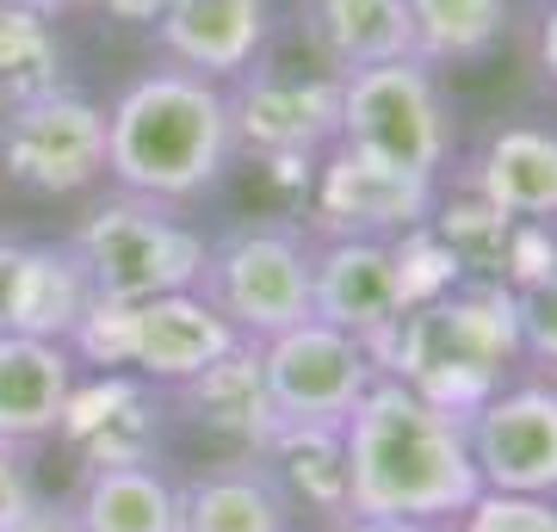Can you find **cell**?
I'll return each instance as SVG.
<instances>
[{"instance_id":"obj_21","label":"cell","mask_w":557,"mask_h":532,"mask_svg":"<svg viewBox=\"0 0 557 532\" xmlns=\"http://www.w3.org/2000/svg\"><path fill=\"white\" fill-rule=\"evenodd\" d=\"M304 38L329 75L416 57V32H409L403 0H304Z\"/></svg>"},{"instance_id":"obj_17","label":"cell","mask_w":557,"mask_h":532,"mask_svg":"<svg viewBox=\"0 0 557 532\" xmlns=\"http://www.w3.org/2000/svg\"><path fill=\"white\" fill-rule=\"evenodd\" d=\"M168 409H180L199 434H218L236 453H260L267 434L278 428V409L267 396V372H260V347L236 341L223 359H211L199 378H186L168 391Z\"/></svg>"},{"instance_id":"obj_18","label":"cell","mask_w":557,"mask_h":532,"mask_svg":"<svg viewBox=\"0 0 557 532\" xmlns=\"http://www.w3.org/2000/svg\"><path fill=\"white\" fill-rule=\"evenodd\" d=\"M81 359L69 341H38V335H0V446H38L57 440L62 403L75 391Z\"/></svg>"},{"instance_id":"obj_34","label":"cell","mask_w":557,"mask_h":532,"mask_svg":"<svg viewBox=\"0 0 557 532\" xmlns=\"http://www.w3.org/2000/svg\"><path fill=\"white\" fill-rule=\"evenodd\" d=\"M539 69L557 87V0H545V13H539Z\"/></svg>"},{"instance_id":"obj_30","label":"cell","mask_w":557,"mask_h":532,"mask_svg":"<svg viewBox=\"0 0 557 532\" xmlns=\"http://www.w3.org/2000/svg\"><path fill=\"white\" fill-rule=\"evenodd\" d=\"M38 477L25 465V446H0V532L13 527L25 508H38Z\"/></svg>"},{"instance_id":"obj_25","label":"cell","mask_w":557,"mask_h":532,"mask_svg":"<svg viewBox=\"0 0 557 532\" xmlns=\"http://www.w3.org/2000/svg\"><path fill=\"white\" fill-rule=\"evenodd\" d=\"M57 87H69V50L57 20L0 0V106L57 94Z\"/></svg>"},{"instance_id":"obj_28","label":"cell","mask_w":557,"mask_h":532,"mask_svg":"<svg viewBox=\"0 0 557 532\" xmlns=\"http://www.w3.org/2000/svg\"><path fill=\"white\" fill-rule=\"evenodd\" d=\"M515 335H520V359L557 372V273L515 285Z\"/></svg>"},{"instance_id":"obj_22","label":"cell","mask_w":557,"mask_h":532,"mask_svg":"<svg viewBox=\"0 0 557 532\" xmlns=\"http://www.w3.org/2000/svg\"><path fill=\"white\" fill-rule=\"evenodd\" d=\"M69 514L81 532H180V483L161 465L81 471Z\"/></svg>"},{"instance_id":"obj_6","label":"cell","mask_w":557,"mask_h":532,"mask_svg":"<svg viewBox=\"0 0 557 532\" xmlns=\"http://www.w3.org/2000/svg\"><path fill=\"white\" fill-rule=\"evenodd\" d=\"M341 143L391 161L403 174L446 180L453 112L440 94V69H428L421 57H397L341 75Z\"/></svg>"},{"instance_id":"obj_1","label":"cell","mask_w":557,"mask_h":532,"mask_svg":"<svg viewBox=\"0 0 557 532\" xmlns=\"http://www.w3.org/2000/svg\"><path fill=\"white\" fill-rule=\"evenodd\" d=\"M347 446V508L372 520H458L483 490L465 415L416 396L397 378H379L341 421Z\"/></svg>"},{"instance_id":"obj_12","label":"cell","mask_w":557,"mask_h":532,"mask_svg":"<svg viewBox=\"0 0 557 532\" xmlns=\"http://www.w3.org/2000/svg\"><path fill=\"white\" fill-rule=\"evenodd\" d=\"M168 391L137 372H81L62 403L57 440L81 458V471L106 465H156L168 440Z\"/></svg>"},{"instance_id":"obj_27","label":"cell","mask_w":557,"mask_h":532,"mask_svg":"<svg viewBox=\"0 0 557 532\" xmlns=\"http://www.w3.org/2000/svg\"><path fill=\"white\" fill-rule=\"evenodd\" d=\"M458 532H557V502L552 495H502L478 490L471 508L453 520Z\"/></svg>"},{"instance_id":"obj_13","label":"cell","mask_w":557,"mask_h":532,"mask_svg":"<svg viewBox=\"0 0 557 532\" xmlns=\"http://www.w3.org/2000/svg\"><path fill=\"white\" fill-rule=\"evenodd\" d=\"M310 316L372 347L403 316V285H397L391 242L310 236Z\"/></svg>"},{"instance_id":"obj_14","label":"cell","mask_w":557,"mask_h":532,"mask_svg":"<svg viewBox=\"0 0 557 532\" xmlns=\"http://www.w3.org/2000/svg\"><path fill=\"white\" fill-rule=\"evenodd\" d=\"M94 304L69 242H7L0 236V335L69 341Z\"/></svg>"},{"instance_id":"obj_16","label":"cell","mask_w":557,"mask_h":532,"mask_svg":"<svg viewBox=\"0 0 557 532\" xmlns=\"http://www.w3.org/2000/svg\"><path fill=\"white\" fill-rule=\"evenodd\" d=\"M458 186L490 198L502 218L557 230V131L552 124H496L478 156L465 161Z\"/></svg>"},{"instance_id":"obj_20","label":"cell","mask_w":557,"mask_h":532,"mask_svg":"<svg viewBox=\"0 0 557 532\" xmlns=\"http://www.w3.org/2000/svg\"><path fill=\"white\" fill-rule=\"evenodd\" d=\"M180 532H298V514L255 453H236L180 483Z\"/></svg>"},{"instance_id":"obj_35","label":"cell","mask_w":557,"mask_h":532,"mask_svg":"<svg viewBox=\"0 0 557 532\" xmlns=\"http://www.w3.org/2000/svg\"><path fill=\"white\" fill-rule=\"evenodd\" d=\"M7 7H32L44 20H57V13H75V7H94V0H7Z\"/></svg>"},{"instance_id":"obj_32","label":"cell","mask_w":557,"mask_h":532,"mask_svg":"<svg viewBox=\"0 0 557 532\" xmlns=\"http://www.w3.org/2000/svg\"><path fill=\"white\" fill-rule=\"evenodd\" d=\"M94 7H106V13H112L119 25H149V32H156L161 13H168L174 0H94Z\"/></svg>"},{"instance_id":"obj_11","label":"cell","mask_w":557,"mask_h":532,"mask_svg":"<svg viewBox=\"0 0 557 532\" xmlns=\"http://www.w3.org/2000/svg\"><path fill=\"white\" fill-rule=\"evenodd\" d=\"M260 372H267L278 421H335L341 428L359 396L379 384V359L366 341L304 316L298 329L260 341Z\"/></svg>"},{"instance_id":"obj_2","label":"cell","mask_w":557,"mask_h":532,"mask_svg":"<svg viewBox=\"0 0 557 532\" xmlns=\"http://www.w3.org/2000/svg\"><path fill=\"white\" fill-rule=\"evenodd\" d=\"M230 94L193 69H143L106 106V180L156 205H193L230 174Z\"/></svg>"},{"instance_id":"obj_19","label":"cell","mask_w":557,"mask_h":532,"mask_svg":"<svg viewBox=\"0 0 557 532\" xmlns=\"http://www.w3.org/2000/svg\"><path fill=\"white\" fill-rule=\"evenodd\" d=\"M255 458L267 465V477L278 483L298 520L341 527L354 514L347 508V446H341L335 421H278Z\"/></svg>"},{"instance_id":"obj_4","label":"cell","mask_w":557,"mask_h":532,"mask_svg":"<svg viewBox=\"0 0 557 532\" xmlns=\"http://www.w3.org/2000/svg\"><path fill=\"white\" fill-rule=\"evenodd\" d=\"M69 248H75L94 297H112V304L193 292L205 267V236L180 218V205H156V198L119 193V186L81 218Z\"/></svg>"},{"instance_id":"obj_15","label":"cell","mask_w":557,"mask_h":532,"mask_svg":"<svg viewBox=\"0 0 557 532\" xmlns=\"http://www.w3.org/2000/svg\"><path fill=\"white\" fill-rule=\"evenodd\" d=\"M161 57L174 69L230 87L236 75H248L267 44H273V0H174L156 25Z\"/></svg>"},{"instance_id":"obj_33","label":"cell","mask_w":557,"mask_h":532,"mask_svg":"<svg viewBox=\"0 0 557 532\" xmlns=\"http://www.w3.org/2000/svg\"><path fill=\"white\" fill-rule=\"evenodd\" d=\"M329 532H440L434 520H372V514H347L341 527Z\"/></svg>"},{"instance_id":"obj_31","label":"cell","mask_w":557,"mask_h":532,"mask_svg":"<svg viewBox=\"0 0 557 532\" xmlns=\"http://www.w3.org/2000/svg\"><path fill=\"white\" fill-rule=\"evenodd\" d=\"M7 532H81V527H75V514H69V508H57V502H38V508H25Z\"/></svg>"},{"instance_id":"obj_24","label":"cell","mask_w":557,"mask_h":532,"mask_svg":"<svg viewBox=\"0 0 557 532\" xmlns=\"http://www.w3.org/2000/svg\"><path fill=\"white\" fill-rule=\"evenodd\" d=\"M428 230H434L440 248L453 255L458 279H496V285H502V267H508V242H515V218H502L490 198H478L471 186H453V193L440 186Z\"/></svg>"},{"instance_id":"obj_5","label":"cell","mask_w":557,"mask_h":532,"mask_svg":"<svg viewBox=\"0 0 557 532\" xmlns=\"http://www.w3.org/2000/svg\"><path fill=\"white\" fill-rule=\"evenodd\" d=\"M193 292L236 329V341H273L310 316V230L298 223H242L205 242Z\"/></svg>"},{"instance_id":"obj_9","label":"cell","mask_w":557,"mask_h":532,"mask_svg":"<svg viewBox=\"0 0 557 532\" xmlns=\"http://www.w3.org/2000/svg\"><path fill=\"white\" fill-rule=\"evenodd\" d=\"M440 180L403 174L379 156H359L347 143L322 149V161L310 168V236H372L397 242L403 230H421L434 218Z\"/></svg>"},{"instance_id":"obj_10","label":"cell","mask_w":557,"mask_h":532,"mask_svg":"<svg viewBox=\"0 0 557 532\" xmlns=\"http://www.w3.org/2000/svg\"><path fill=\"white\" fill-rule=\"evenodd\" d=\"M465 446L483 490L557 502V378H508L465 415Z\"/></svg>"},{"instance_id":"obj_29","label":"cell","mask_w":557,"mask_h":532,"mask_svg":"<svg viewBox=\"0 0 557 532\" xmlns=\"http://www.w3.org/2000/svg\"><path fill=\"white\" fill-rule=\"evenodd\" d=\"M557 273V230L552 223H515V242H508V267H502V285H533V279Z\"/></svg>"},{"instance_id":"obj_26","label":"cell","mask_w":557,"mask_h":532,"mask_svg":"<svg viewBox=\"0 0 557 532\" xmlns=\"http://www.w3.org/2000/svg\"><path fill=\"white\" fill-rule=\"evenodd\" d=\"M391 260H397V285H403V310L409 304H428V297L453 292L458 285V267L453 255L440 248V236L421 223V230H403L397 242H391Z\"/></svg>"},{"instance_id":"obj_8","label":"cell","mask_w":557,"mask_h":532,"mask_svg":"<svg viewBox=\"0 0 557 532\" xmlns=\"http://www.w3.org/2000/svg\"><path fill=\"white\" fill-rule=\"evenodd\" d=\"M0 174L32 198L87 193L106 180V106L75 87L0 106Z\"/></svg>"},{"instance_id":"obj_23","label":"cell","mask_w":557,"mask_h":532,"mask_svg":"<svg viewBox=\"0 0 557 532\" xmlns=\"http://www.w3.org/2000/svg\"><path fill=\"white\" fill-rule=\"evenodd\" d=\"M403 7L416 32V57L428 69L483 62L515 32V0H403Z\"/></svg>"},{"instance_id":"obj_7","label":"cell","mask_w":557,"mask_h":532,"mask_svg":"<svg viewBox=\"0 0 557 532\" xmlns=\"http://www.w3.org/2000/svg\"><path fill=\"white\" fill-rule=\"evenodd\" d=\"M223 94H230L236 156H255L278 174H298L304 186H310V168L322 161V149L341 143V75H329V69L304 75V69L255 62Z\"/></svg>"},{"instance_id":"obj_3","label":"cell","mask_w":557,"mask_h":532,"mask_svg":"<svg viewBox=\"0 0 557 532\" xmlns=\"http://www.w3.org/2000/svg\"><path fill=\"white\" fill-rule=\"evenodd\" d=\"M372 359L379 378H397L440 409L471 415L520 372L515 292L496 279H458L453 292L409 304L372 341Z\"/></svg>"}]
</instances>
